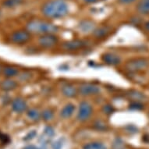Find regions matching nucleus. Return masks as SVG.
<instances>
[{
  "mask_svg": "<svg viewBox=\"0 0 149 149\" xmlns=\"http://www.w3.org/2000/svg\"><path fill=\"white\" fill-rule=\"evenodd\" d=\"M143 141L146 143H148L149 142V136H144V138H143Z\"/></svg>",
  "mask_w": 149,
  "mask_h": 149,
  "instance_id": "32",
  "label": "nucleus"
},
{
  "mask_svg": "<svg viewBox=\"0 0 149 149\" xmlns=\"http://www.w3.org/2000/svg\"><path fill=\"white\" fill-rule=\"evenodd\" d=\"M80 29L82 32L88 33V32L94 31L95 28V24L90 20H84L80 24Z\"/></svg>",
  "mask_w": 149,
  "mask_h": 149,
  "instance_id": "18",
  "label": "nucleus"
},
{
  "mask_svg": "<svg viewBox=\"0 0 149 149\" xmlns=\"http://www.w3.org/2000/svg\"><path fill=\"white\" fill-rule=\"evenodd\" d=\"M12 109L17 113H22L25 112L27 109V102L24 98L17 97L12 101Z\"/></svg>",
  "mask_w": 149,
  "mask_h": 149,
  "instance_id": "9",
  "label": "nucleus"
},
{
  "mask_svg": "<svg viewBox=\"0 0 149 149\" xmlns=\"http://www.w3.org/2000/svg\"><path fill=\"white\" fill-rule=\"evenodd\" d=\"M42 119L45 121H49L51 120L53 118V113L52 111L50 109H45L44 110L42 113Z\"/></svg>",
  "mask_w": 149,
  "mask_h": 149,
  "instance_id": "22",
  "label": "nucleus"
},
{
  "mask_svg": "<svg viewBox=\"0 0 149 149\" xmlns=\"http://www.w3.org/2000/svg\"><path fill=\"white\" fill-rule=\"evenodd\" d=\"M119 3H121V4H123V5H128V4H130V3H134L136 0H118Z\"/></svg>",
  "mask_w": 149,
  "mask_h": 149,
  "instance_id": "27",
  "label": "nucleus"
},
{
  "mask_svg": "<svg viewBox=\"0 0 149 149\" xmlns=\"http://www.w3.org/2000/svg\"><path fill=\"white\" fill-rule=\"evenodd\" d=\"M26 28L31 34L33 33V34H41V35L49 34H54L58 31L57 26L50 22L38 20V19L30 20L27 24Z\"/></svg>",
  "mask_w": 149,
  "mask_h": 149,
  "instance_id": "2",
  "label": "nucleus"
},
{
  "mask_svg": "<svg viewBox=\"0 0 149 149\" xmlns=\"http://www.w3.org/2000/svg\"><path fill=\"white\" fill-rule=\"evenodd\" d=\"M103 112L105 113V114H111L114 112V109L112 105H104L102 108Z\"/></svg>",
  "mask_w": 149,
  "mask_h": 149,
  "instance_id": "25",
  "label": "nucleus"
},
{
  "mask_svg": "<svg viewBox=\"0 0 149 149\" xmlns=\"http://www.w3.org/2000/svg\"><path fill=\"white\" fill-rule=\"evenodd\" d=\"M17 85L18 84L17 81H15L12 78H6L0 83V89L3 91H10L16 89Z\"/></svg>",
  "mask_w": 149,
  "mask_h": 149,
  "instance_id": "12",
  "label": "nucleus"
},
{
  "mask_svg": "<svg viewBox=\"0 0 149 149\" xmlns=\"http://www.w3.org/2000/svg\"><path fill=\"white\" fill-rule=\"evenodd\" d=\"M0 140H1V141L3 142V143H7L9 141V137H6V135L2 134L1 133H0Z\"/></svg>",
  "mask_w": 149,
  "mask_h": 149,
  "instance_id": "29",
  "label": "nucleus"
},
{
  "mask_svg": "<svg viewBox=\"0 0 149 149\" xmlns=\"http://www.w3.org/2000/svg\"><path fill=\"white\" fill-rule=\"evenodd\" d=\"M124 142L120 138H116L113 144V149H124Z\"/></svg>",
  "mask_w": 149,
  "mask_h": 149,
  "instance_id": "23",
  "label": "nucleus"
},
{
  "mask_svg": "<svg viewBox=\"0 0 149 149\" xmlns=\"http://www.w3.org/2000/svg\"><path fill=\"white\" fill-rule=\"evenodd\" d=\"M102 61L107 65L110 66H116L120 63L121 59L118 56L113 53H105L102 56Z\"/></svg>",
  "mask_w": 149,
  "mask_h": 149,
  "instance_id": "11",
  "label": "nucleus"
},
{
  "mask_svg": "<svg viewBox=\"0 0 149 149\" xmlns=\"http://www.w3.org/2000/svg\"><path fill=\"white\" fill-rule=\"evenodd\" d=\"M78 92L83 96L95 95L100 92V88L92 84H83L79 87Z\"/></svg>",
  "mask_w": 149,
  "mask_h": 149,
  "instance_id": "7",
  "label": "nucleus"
},
{
  "mask_svg": "<svg viewBox=\"0 0 149 149\" xmlns=\"http://www.w3.org/2000/svg\"><path fill=\"white\" fill-rule=\"evenodd\" d=\"M84 2L86 3H95L96 0H84Z\"/></svg>",
  "mask_w": 149,
  "mask_h": 149,
  "instance_id": "35",
  "label": "nucleus"
},
{
  "mask_svg": "<svg viewBox=\"0 0 149 149\" xmlns=\"http://www.w3.org/2000/svg\"><path fill=\"white\" fill-rule=\"evenodd\" d=\"M110 32H111V28L107 26H104V27H98L97 29L94 30L93 34L97 38H102L108 36L110 34Z\"/></svg>",
  "mask_w": 149,
  "mask_h": 149,
  "instance_id": "14",
  "label": "nucleus"
},
{
  "mask_svg": "<svg viewBox=\"0 0 149 149\" xmlns=\"http://www.w3.org/2000/svg\"><path fill=\"white\" fill-rule=\"evenodd\" d=\"M74 111H75V105L71 104V103H69L62 109L60 115H61L62 117L65 118V119L70 118L71 116L73 115Z\"/></svg>",
  "mask_w": 149,
  "mask_h": 149,
  "instance_id": "17",
  "label": "nucleus"
},
{
  "mask_svg": "<svg viewBox=\"0 0 149 149\" xmlns=\"http://www.w3.org/2000/svg\"><path fill=\"white\" fill-rule=\"evenodd\" d=\"M143 108L142 103L140 102H132L130 105V109L132 110H141Z\"/></svg>",
  "mask_w": 149,
  "mask_h": 149,
  "instance_id": "24",
  "label": "nucleus"
},
{
  "mask_svg": "<svg viewBox=\"0 0 149 149\" xmlns=\"http://www.w3.org/2000/svg\"><path fill=\"white\" fill-rule=\"evenodd\" d=\"M83 149H107L105 144L102 142H90L84 145Z\"/></svg>",
  "mask_w": 149,
  "mask_h": 149,
  "instance_id": "20",
  "label": "nucleus"
},
{
  "mask_svg": "<svg viewBox=\"0 0 149 149\" xmlns=\"http://www.w3.org/2000/svg\"><path fill=\"white\" fill-rule=\"evenodd\" d=\"M92 114V107L87 102H82L79 105L77 119L80 121H85Z\"/></svg>",
  "mask_w": 149,
  "mask_h": 149,
  "instance_id": "6",
  "label": "nucleus"
},
{
  "mask_svg": "<svg viewBox=\"0 0 149 149\" xmlns=\"http://www.w3.org/2000/svg\"><path fill=\"white\" fill-rule=\"evenodd\" d=\"M61 146H62L61 144H59V142H56V143H55V144H53V148L54 149H60Z\"/></svg>",
  "mask_w": 149,
  "mask_h": 149,
  "instance_id": "31",
  "label": "nucleus"
},
{
  "mask_svg": "<svg viewBox=\"0 0 149 149\" xmlns=\"http://www.w3.org/2000/svg\"><path fill=\"white\" fill-rule=\"evenodd\" d=\"M127 128H128V129H127V130H128V131H130V133H136L137 130V128H136V127H135L134 125H129V126L127 127Z\"/></svg>",
  "mask_w": 149,
  "mask_h": 149,
  "instance_id": "28",
  "label": "nucleus"
},
{
  "mask_svg": "<svg viewBox=\"0 0 149 149\" xmlns=\"http://www.w3.org/2000/svg\"><path fill=\"white\" fill-rule=\"evenodd\" d=\"M38 45L44 49H51L58 42V38L52 34H43L38 38Z\"/></svg>",
  "mask_w": 149,
  "mask_h": 149,
  "instance_id": "5",
  "label": "nucleus"
},
{
  "mask_svg": "<svg viewBox=\"0 0 149 149\" xmlns=\"http://www.w3.org/2000/svg\"><path fill=\"white\" fill-rule=\"evenodd\" d=\"M87 45V42L83 40H71L64 42L62 48L66 51H77L79 49H84Z\"/></svg>",
  "mask_w": 149,
  "mask_h": 149,
  "instance_id": "8",
  "label": "nucleus"
},
{
  "mask_svg": "<svg viewBox=\"0 0 149 149\" xmlns=\"http://www.w3.org/2000/svg\"><path fill=\"white\" fill-rule=\"evenodd\" d=\"M3 67H2V66L0 65V73H3Z\"/></svg>",
  "mask_w": 149,
  "mask_h": 149,
  "instance_id": "36",
  "label": "nucleus"
},
{
  "mask_svg": "<svg viewBox=\"0 0 149 149\" xmlns=\"http://www.w3.org/2000/svg\"><path fill=\"white\" fill-rule=\"evenodd\" d=\"M42 13L49 19H59L69 13V5L65 0H50L43 4Z\"/></svg>",
  "mask_w": 149,
  "mask_h": 149,
  "instance_id": "1",
  "label": "nucleus"
},
{
  "mask_svg": "<svg viewBox=\"0 0 149 149\" xmlns=\"http://www.w3.org/2000/svg\"><path fill=\"white\" fill-rule=\"evenodd\" d=\"M144 27H145V29L147 31H149V21H148L147 23H145V24H144Z\"/></svg>",
  "mask_w": 149,
  "mask_h": 149,
  "instance_id": "34",
  "label": "nucleus"
},
{
  "mask_svg": "<svg viewBox=\"0 0 149 149\" xmlns=\"http://www.w3.org/2000/svg\"><path fill=\"white\" fill-rule=\"evenodd\" d=\"M27 117L33 121H38L42 117V113L36 109H31L27 111Z\"/></svg>",
  "mask_w": 149,
  "mask_h": 149,
  "instance_id": "19",
  "label": "nucleus"
},
{
  "mask_svg": "<svg viewBox=\"0 0 149 149\" xmlns=\"http://www.w3.org/2000/svg\"><path fill=\"white\" fill-rule=\"evenodd\" d=\"M31 39V33L27 30H19L13 32L11 36L10 40L13 43L16 45H24L29 42Z\"/></svg>",
  "mask_w": 149,
  "mask_h": 149,
  "instance_id": "4",
  "label": "nucleus"
},
{
  "mask_svg": "<svg viewBox=\"0 0 149 149\" xmlns=\"http://www.w3.org/2000/svg\"><path fill=\"white\" fill-rule=\"evenodd\" d=\"M45 131V133H46L47 134L49 135V136H52V135L54 134L53 130L52 129L51 127H47Z\"/></svg>",
  "mask_w": 149,
  "mask_h": 149,
  "instance_id": "30",
  "label": "nucleus"
},
{
  "mask_svg": "<svg viewBox=\"0 0 149 149\" xmlns=\"http://www.w3.org/2000/svg\"><path fill=\"white\" fill-rule=\"evenodd\" d=\"M127 97L128 99L131 100L132 102L142 103L146 101L147 98L144 93H141L138 91L130 90L127 93Z\"/></svg>",
  "mask_w": 149,
  "mask_h": 149,
  "instance_id": "10",
  "label": "nucleus"
},
{
  "mask_svg": "<svg viewBox=\"0 0 149 149\" xmlns=\"http://www.w3.org/2000/svg\"><path fill=\"white\" fill-rule=\"evenodd\" d=\"M19 73L18 69L12 66H6L3 67V74L6 78H12L14 77L17 76Z\"/></svg>",
  "mask_w": 149,
  "mask_h": 149,
  "instance_id": "16",
  "label": "nucleus"
},
{
  "mask_svg": "<svg viewBox=\"0 0 149 149\" xmlns=\"http://www.w3.org/2000/svg\"><path fill=\"white\" fill-rule=\"evenodd\" d=\"M23 0H4L3 2V6L6 8H15L19 6L23 3Z\"/></svg>",
  "mask_w": 149,
  "mask_h": 149,
  "instance_id": "21",
  "label": "nucleus"
},
{
  "mask_svg": "<svg viewBox=\"0 0 149 149\" xmlns=\"http://www.w3.org/2000/svg\"><path fill=\"white\" fill-rule=\"evenodd\" d=\"M62 93L67 98H74L77 95L76 88L70 84H66L62 87Z\"/></svg>",
  "mask_w": 149,
  "mask_h": 149,
  "instance_id": "13",
  "label": "nucleus"
},
{
  "mask_svg": "<svg viewBox=\"0 0 149 149\" xmlns=\"http://www.w3.org/2000/svg\"><path fill=\"white\" fill-rule=\"evenodd\" d=\"M149 61L144 58H136L127 61L125 64V68L127 70L131 73H137L143 71L148 68Z\"/></svg>",
  "mask_w": 149,
  "mask_h": 149,
  "instance_id": "3",
  "label": "nucleus"
},
{
  "mask_svg": "<svg viewBox=\"0 0 149 149\" xmlns=\"http://www.w3.org/2000/svg\"><path fill=\"white\" fill-rule=\"evenodd\" d=\"M137 12L141 15L149 14V0H140L137 6Z\"/></svg>",
  "mask_w": 149,
  "mask_h": 149,
  "instance_id": "15",
  "label": "nucleus"
},
{
  "mask_svg": "<svg viewBox=\"0 0 149 149\" xmlns=\"http://www.w3.org/2000/svg\"><path fill=\"white\" fill-rule=\"evenodd\" d=\"M35 135H36V132H35L34 130H32V131L29 132L27 135H26V136H25L24 140H25V141H29V140H31L35 137Z\"/></svg>",
  "mask_w": 149,
  "mask_h": 149,
  "instance_id": "26",
  "label": "nucleus"
},
{
  "mask_svg": "<svg viewBox=\"0 0 149 149\" xmlns=\"http://www.w3.org/2000/svg\"><path fill=\"white\" fill-rule=\"evenodd\" d=\"M24 149H36V148L33 146V145H28V146L25 147Z\"/></svg>",
  "mask_w": 149,
  "mask_h": 149,
  "instance_id": "33",
  "label": "nucleus"
}]
</instances>
